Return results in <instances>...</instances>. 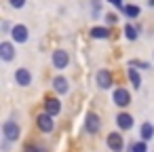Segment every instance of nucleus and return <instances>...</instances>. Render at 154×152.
I'll use <instances>...</instances> for the list:
<instances>
[{"mask_svg":"<svg viewBox=\"0 0 154 152\" xmlns=\"http://www.w3.org/2000/svg\"><path fill=\"white\" fill-rule=\"evenodd\" d=\"M108 148H110L112 152H122V148H125V139H122V135H120L118 131H114V133L108 135Z\"/></svg>","mask_w":154,"mask_h":152,"instance_id":"obj_6","label":"nucleus"},{"mask_svg":"<svg viewBox=\"0 0 154 152\" xmlns=\"http://www.w3.org/2000/svg\"><path fill=\"white\" fill-rule=\"evenodd\" d=\"M127 76H129V80H131V85H133L135 89L141 87V76H139L137 68H129V70H127Z\"/></svg>","mask_w":154,"mask_h":152,"instance_id":"obj_15","label":"nucleus"},{"mask_svg":"<svg viewBox=\"0 0 154 152\" xmlns=\"http://www.w3.org/2000/svg\"><path fill=\"white\" fill-rule=\"evenodd\" d=\"M131 152H148L146 141H143V139H141V141H133V144H131Z\"/></svg>","mask_w":154,"mask_h":152,"instance_id":"obj_18","label":"nucleus"},{"mask_svg":"<svg viewBox=\"0 0 154 152\" xmlns=\"http://www.w3.org/2000/svg\"><path fill=\"white\" fill-rule=\"evenodd\" d=\"M15 80H17V85H19V87H28V85L32 82V74H30V70L19 68V70L15 72Z\"/></svg>","mask_w":154,"mask_h":152,"instance_id":"obj_9","label":"nucleus"},{"mask_svg":"<svg viewBox=\"0 0 154 152\" xmlns=\"http://www.w3.org/2000/svg\"><path fill=\"white\" fill-rule=\"evenodd\" d=\"M0 57H2L5 61H11L15 57V47L13 42H0Z\"/></svg>","mask_w":154,"mask_h":152,"instance_id":"obj_12","label":"nucleus"},{"mask_svg":"<svg viewBox=\"0 0 154 152\" xmlns=\"http://www.w3.org/2000/svg\"><path fill=\"white\" fill-rule=\"evenodd\" d=\"M108 2H110L112 7H118V9H125V7H122V0H108Z\"/></svg>","mask_w":154,"mask_h":152,"instance_id":"obj_22","label":"nucleus"},{"mask_svg":"<svg viewBox=\"0 0 154 152\" xmlns=\"http://www.w3.org/2000/svg\"><path fill=\"white\" fill-rule=\"evenodd\" d=\"M99 127H101V118H99L95 112H89V114L85 116V131H87V133H97Z\"/></svg>","mask_w":154,"mask_h":152,"instance_id":"obj_3","label":"nucleus"},{"mask_svg":"<svg viewBox=\"0 0 154 152\" xmlns=\"http://www.w3.org/2000/svg\"><path fill=\"white\" fill-rule=\"evenodd\" d=\"M9 5H11L13 9H21V7L26 5V0H9Z\"/></svg>","mask_w":154,"mask_h":152,"instance_id":"obj_21","label":"nucleus"},{"mask_svg":"<svg viewBox=\"0 0 154 152\" xmlns=\"http://www.w3.org/2000/svg\"><path fill=\"white\" fill-rule=\"evenodd\" d=\"M95 78H97V85H99L101 89H110V87H112V74H110L108 70H99Z\"/></svg>","mask_w":154,"mask_h":152,"instance_id":"obj_13","label":"nucleus"},{"mask_svg":"<svg viewBox=\"0 0 154 152\" xmlns=\"http://www.w3.org/2000/svg\"><path fill=\"white\" fill-rule=\"evenodd\" d=\"M68 64H70V55H68V51L57 49V51L53 53V66H55L57 70H66Z\"/></svg>","mask_w":154,"mask_h":152,"instance_id":"obj_4","label":"nucleus"},{"mask_svg":"<svg viewBox=\"0 0 154 152\" xmlns=\"http://www.w3.org/2000/svg\"><path fill=\"white\" fill-rule=\"evenodd\" d=\"M114 104L116 106H120V108H127L129 104H131V93L127 91V89H122V87H118V89H114Z\"/></svg>","mask_w":154,"mask_h":152,"instance_id":"obj_5","label":"nucleus"},{"mask_svg":"<svg viewBox=\"0 0 154 152\" xmlns=\"http://www.w3.org/2000/svg\"><path fill=\"white\" fill-rule=\"evenodd\" d=\"M116 125H118V129L129 131V129L133 127V116H131V114H127V112H120V114L116 116Z\"/></svg>","mask_w":154,"mask_h":152,"instance_id":"obj_11","label":"nucleus"},{"mask_svg":"<svg viewBox=\"0 0 154 152\" xmlns=\"http://www.w3.org/2000/svg\"><path fill=\"white\" fill-rule=\"evenodd\" d=\"M53 89H55V93H59V95H66V93L70 91L68 78H63V76H55V78H53Z\"/></svg>","mask_w":154,"mask_h":152,"instance_id":"obj_10","label":"nucleus"},{"mask_svg":"<svg viewBox=\"0 0 154 152\" xmlns=\"http://www.w3.org/2000/svg\"><path fill=\"white\" fill-rule=\"evenodd\" d=\"M139 135H141V139H143V141L152 139V137H154V125H152V123H143V125H141V129H139Z\"/></svg>","mask_w":154,"mask_h":152,"instance_id":"obj_14","label":"nucleus"},{"mask_svg":"<svg viewBox=\"0 0 154 152\" xmlns=\"http://www.w3.org/2000/svg\"><path fill=\"white\" fill-rule=\"evenodd\" d=\"M36 125H38V129H40L42 133H51V131L55 129V120H53V116L47 114V112H42V114L36 116Z\"/></svg>","mask_w":154,"mask_h":152,"instance_id":"obj_2","label":"nucleus"},{"mask_svg":"<svg viewBox=\"0 0 154 152\" xmlns=\"http://www.w3.org/2000/svg\"><path fill=\"white\" fill-rule=\"evenodd\" d=\"M106 19H108V23H114V21H116L118 17H116L114 13H108V15H106Z\"/></svg>","mask_w":154,"mask_h":152,"instance_id":"obj_23","label":"nucleus"},{"mask_svg":"<svg viewBox=\"0 0 154 152\" xmlns=\"http://www.w3.org/2000/svg\"><path fill=\"white\" fill-rule=\"evenodd\" d=\"M91 36L97 38V40H99V38L106 40V38H110V30H108V28H93V30H91Z\"/></svg>","mask_w":154,"mask_h":152,"instance_id":"obj_16","label":"nucleus"},{"mask_svg":"<svg viewBox=\"0 0 154 152\" xmlns=\"http://www.w3.org/2000/svg\"><path fill=\"white\" fill-rule=\"evenodd\" d=\"M122 13H125V17L133 19V17H137V15H139V7H137V5H127V7L122 9Z\"/></svg>","mask_w":154,"mask_h":152,"instance_id":"obj_17","label":"nucleus"},{"mask_svg":"<svg viewBox=\"0 0 154 152\" xmlns=\"http://www.w3.org/2000/svg\"><path fill=\"white\" fill-rule=\"evenodd\" d=\"M23 152H40V150H38L36 146H26V150H23Z\"/></svg>","mask_w":154,"mask_h":152,"instance_id":"obj_24","label":"nucleus"},{"mask_svg":"<svg viewBox=\"0 0 154 152\" xmlns=\"http://www.w3.org/2000/svg\"><path fill=\"white\" fill-rule=\"evenodd\" d=\"M45 112L51 114V116H57L61 112V101L57 97H47L45 99Z\"/></svg>","mask_w":154,"mask_h":152,"instance_id":"obj_8","label":"nucleus"},{"mask_svg":"<svg viewBox=\"0 0 154 152\" xmlns=\"http://www.w3.org/2000/svg\"><path fill=\"white\" fill-rule=\"evenodd\" d=\"M125 36H127L129 40H135V38H137V30H135L131 23H127V26H125Z\"/></svg>","mask_w":154,"mask_h":152,"instance_id":"obj_19","label":"nucleus"},{"mask_svg":"<svg viewBox=\"0 0 154 152\" xmlns=\"http://www.w3.org/2000/svg\"><path fill=\"white\" fill-rule=\"evenodd\" d=\"M19 133H21V129H19V125L15 123V120H5V125H2V135H5V139L7 141H15V139H19Z\"/></svg>","mask_w":154,"mask_h":152,"instance_id":"obj_1","label":"nucleus"},{"mask_svg":"<svg viewBox=\"0 0 154 152\" xmlns=\"http://www.w3.org/2000/svg\"><path fill=\"white\" fill-rule=\"evenodd\" d=\"M148 5H150V7H154V0H148Z\"/></svg>","mask_w":154,"mask_h":152,"instance_id":"obj_25","label":"nucleus"},{"mask_svg":"<svg viewBox=\"0 0 154 152\" xmlns=\"http://www.w3.org/2000/svg\"><path fill=\"white\" fill-rule=\"evenodd\" d=\"M11 38L15 40V42H26L28 40V28L26 26H21V23H17V26H13L11 28Z\"/></svg>","mask_w":154,"mask_h":152,"instance_id":"obj_7","label":"nucleus"},{"mask_svg":"<svg viewBox=\"0 0 154 152\" xmlns=\"http://www.w3.org/2000/svg\"><path fill=\"white\" fill-rule=\"evenodd\" d=\"M129 68H141V70H146V68H150L146 61H139V59H131L129 61Z\"/></svg>","mask_w":154,"mask_h":152,"instance_id":"obj_20","label":"nucleus"}]
</instances>
